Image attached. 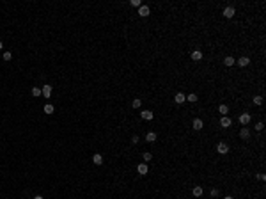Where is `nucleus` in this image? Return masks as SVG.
Instances as JSON below:
<instances>
[{"mask_svg":"<svg viewBox=\"0 0 266 199\" xmlns=\"http://www.w3.org/2000/svg\"><path fill=\"white\" fill-rule=\"evenodd\" d=\"M142 158H144V162H151V160H153V155H151L149 151H146V153H142Z\"/></svg>","mask_w":266,"mask_h":199,"instance_id":"5701e85b","label":"nucleus"},{"mask_svg":"<svg viewBox=\"0 0 266 199\" xmlns=\"http://www.w3.org/2000/svg\"><path fill=\"white\" fill-rule=\"evenodd\" d=\"M202 194H204V189H202V187H201V185H195V187H194V189H192V196H194V198H202Z\"/></svg>","mask_w":266,"mask_h":199,"instance_id":"9b49d317","label":"nucleus"},{"mask_svg":"<svg viewBox=\"0 0 266 199\" xmlns=\"http://www.w3.org/2000/svg\"><path fill=\"white\" fill-rule=\"evenodd\" d=\"M229 149H231V148H229V144H227L225 141H220V142L217 144V153H218V155H227Z\"/></svg>","mask_w":266,"mask_h":199,"instance_id":"f257e3e1","label":"nucleus"},{"mask_svg":"<svg viewBox=\"0 0 266 199\" xmlns=\"http://www.w3.org/2000/svg\"><path fill=\"white\" fill-rule=\"evenodd\" d=\"M53 110H55V107H53L51 103H46V105H44V114H53Z\"/></svg>","mask_w":266,"mask_h":199,"instance_id":"4be33fe9","label":"nucleus"},{"mask_svg":"<svg viewBox=\"0 0 266 199\" xmlns=\"http://www.w3.org/2000/svg\"><path fill=\"white\" fill-rule=\"evenodd\" d=\"M140 18H147L149 14H151V9H149V5H140L138 7V12H137Z\"/></svg>","mask_w":266,"mask_h":199,"instance_id":"0eeeda50","label":"nucleus"},{"mask_svg":"<svg viewBox=\"0 0 266 199\" xmlns=\"http://www.w3.org/2000/svg\"><path fill=\"white\" fill-rule=\"evenodd\" d=\"M32 96H41V87H32Z\"/></svg>","mask_w":266,"mask_h":199,"instance_id":"b1692460","label":"nucleus"},{"mask_svg":"<svg viewBox=\"0 0 266 199\" xmlns=\"http://www.w3.org/2000/svg\"><path fill=\"white\" fill-rule=\"evenodd\" d=\"M249 64H250V57H247V55L238 57V66H240V69H241V68H247Z\"/></svg>","mask_w":266,"mask_h":199,"instance_id":"1a4fd4ad","label":"nucleus"},{"mask_svg":"<svg viewBox=\"0 0 266 199\" xmlns=\"http://www.w3.org/2000/svg\"><path fill=\"white\" fill-rule=\"evenodd\" d=\"M252 101H254V105L261 107V105H263V101H265V98H263V94H256V96L252 98Z\"/></svg>","mask_w":266,"mask_h":199,"instance_id":"f3484780","label":"nucleus"},{"mask_svg":"<svg viewBox=\"0 0 266 199\" xmlns=\"http://www.w3.org/2000/svg\"><path fill=\"white\" fill-rule=\"evenodd\" d=\"M2 59H4V61H11V59H12V53H11V52H4Z\"/></svg>","mask_w":266,"mask_h":199,"instance_id":"393cba45","label":"nucleus"},{"mask_svg":"<svg viewBox=\"0 0 266 199\" xmlns=\"http://www.w3.org/2000/svg\"><path fill=\"white\" fill-rule=\"evenodd\" d=\"M190 59H192V62H201V61L204 59V53H202L201 50H194V52L190 53Z\"/></svg>","mask_w":266,"mask_h":199,"instance_id":"20e7f679","label":"nucleus"},{"mask_svg":"<svg viewBox=\"0 0 266 199\" xmlns=\"http://www.w3.org/2000/svg\"><path fill=\"white\" fill-rule=\"evenodd\" d=\"M192 128H194L195 132H201V130L204 128V121H202V119H199V117H194V121H192Z\"/></svg>","mask_w":266,"mask_h":199,"instance_id":"423d86ee","label":"nucleus"},{"mask_svg":"<svg viewBox=\"0 0 266 199\" xmlns=\"http://www.w3.org/2000/svg\"><path fill=\"white\" fill-rule=\"evenodd\" d=\"M222 14H224V18H227V20H231V18H234V14H236V9H234L233 5H227V7H224V11H222Z\"/></svg>","mask_w":266,"mask_h":199,"instance_id":"f03ea898","label":"nucleus"},{"mask_svg":"<svg viewBox=\"0 0 266 199\" xmlns=\"http://www.w3.org/2000/svg\"><path fill=\"white\" fill-rule=\"evenodd\" d=\"M185 101H186V98H185L183 93H176V94H174V103H176V105H183Z\"/></svg>","mask_w":266,"mask_h":199,"instance_id":"f8f14e48","label":"nucleus"},{"mask_svg":"<svg viewBox=\"0 0 266 199\" xmlns=\"http://www.w3.org/2000/svg\"><path fill=\"white\" fill-rule=\"evenodd\" d=\"M137 173H138L140 176H146V174L149 173V167H147V164H138V165H137Z\"/></svg>","mask_w":266,"mask_h":199,"instance_id":"ddd939ff","label":"nucleus"},{"mask_svg":"<svg viewBox=\"0 0 266 199\" xmlns=\"http://www.w3.org/2000/svg\"><path fill=\"white\" fill-rule=\"evenodd\" d=\"M138 141H140L138 135H133V137H131V144H138Z\"/></svg>","mask_w":266,"mask_h":199,"instance_id":"c85d7f7f","label":"nucleus"},{"mask_svg":"<svg viewBox=\"0 0 266 199\" xmlns=\"http://www.w3.org/2000/svg\"><path fill=\"white\" fill-rule=\"evenodd\" d=\"M2 48H4V43H2V41H0V50H2Z\"/></svg>","mask_w":266,"mask_h":199,"instance_id":"2f4dec72","label":"nucleus"},{"mask_svg":"<svg viewBox=\"0 0 266 199\" xmlns=\"http://www.w3.org/2000/svg\"><path fill=\"white\" fill-rule=\"evenodd\" d=\"M140 117L146 119V121H153V119H154V112H153V110H142V112H140Z\"/></svg>","mask_w":266,"mask_h":199,"instance_id":"9d476101","label":"nucleus"},{"mask_svg":"<svg viewBox=\"0 0 266 199\" xmlns=\"http://www.w3.org/2000/svg\"><path fill=\"white\" fill-rule=\"evenodd\" d=\"M218 112H220L222 116H227V114H229V105H225V103L218 105Z\"/></svg>","mask_w":266,"mask_h":199,"instance_id":"6ab92c4d","label":"nucleus"},{"mask_svg":"<svg viewBox=\"0 0 266 199\" xmlns=\"http://www.w3.org/2000/svg\"><path fill=\"white\" fill-rule=\"evenodd\" d=\"M34 199H43V196H36Z\"/></svg>","mask_w":266,"mask_h":199,"instance_id":"7c9ffc66","label":"nucleus"},{"mask_svg":"<svg viewBox=\"0 0 266 199\" xmlns=\"http://www.w3.org/2000/svg\"><path fill=\"white\" fill-rule=\"evenodd\" d=\"M186 101H188V103H197V101H199V96H197L195 93H190V94L186 96Z\"/></svg>","mask_w":266,"mask_h":199,"instance_id":"a211bd4d","label":"nucleus"},{"mask_svg":"<svg viewBox=\"0 0 266 199\" xmlns=\"http://www.w3.org/2000/svg\"><path fill=\"white\" fill-rule=\"evenodd\" d=\"M131 107H133V109H140V107H142V100H140V98H135V100L131 101Z\"/></svg>","mask_w":266,"mask_h":199,"instance_id":"412c9836","label":"nucleus"},{"mask_svg":"<svg viewBox=\"0 0 266 199\" xmlns=\"http://www.w3.org/2000/svg\"><path fill=\"white\" fill-rule=\"evenodd\" d=\"M234 62H236V59H234L233 55L224 57V66H225V68H233V66H234Z\"/></svg>","mask_w":266,"mask_h":199,"instance_id":"4468645a","label":"nucleus"},{"mask_svg":"<svg viewBox=\"0 0 266 199\" xmlns=\"http://www.w3.org/2000/svg\"><path fill=\"white\" fill-rule=\"evenodd\" d=\"M238 121H240V125H241V126H247V125L252 121V116H250L249 112H243V114H240Z\"/></svg>","mask_w":266,"mask_h":199,"instance_id":"7ed1b4c3","label":"nucleus"},{"mask_svg":"<svg viewBox=\"0 0 266 199\" xmlns=\"http://www.w3.org/2000/svg\"><path fill=\"white\" fill-rule=\"evenodd\" d=\"M240 139H241V141H245V142H249V141H250V130H249V128H245V126H243V128H240Z\"/></svg>","mask_w":266,"mask_h":199,"instance_id":"6e6552de","label":"nucleus"},{"mask_svg":"<svg viewBox=\"0 0 266 199\" xmlns=\"http://www.w3.org/2000/svg\"><path fill=\"white\" fill-rule=\"evenodd\" d=\"M218 196H220V190H218L217 187H215V189H211V198H218Z\"/></svg>","mask_w":266,"mask_h":199,"instance_id":"a878e982","label":"nucleus"},{"mask_svg":"<svg viewBox=\"0 0 266 199\" xmlns=\"http://www.w3.org/2000/svg\"><path fill=\"white\" fill-rule=\"evenodd\" d=\"M92 162H94L96 165H101V164H103V157H101L99 153H96V155H92Z\"/></svg>","mask_w":266,"mask_h":199,"instance_id":"aec40b11","label":"nucleus"},{"mask_svg":"<svg viewBox=\"0 0 266 199\" xmlns=\"http://www.w3.org/2000/svg\"><path fill=\"white\" fill-rule=\"evenodd\" d=\"M220 126L225 128V130H229V128L233 126V119H231L229 116H222V117H220Z\"/></svg>","mask_w":266,"mask_h":199,"instance_id":"39448f33","label":"nucleus"},{"mask_svg":"<svg viewBox=\"0 0 266 199\" xmlns=\"http://www.w3.org/2000/svg\"><path fill=\"white\" fill-rule=\"evenodd\" d=\"M130 5H133V7H140V5H142V2H140V0H131V2H130Z\"/></svg>","mask_w":266,"mask_h":199,"instance_id":"bb28decb","label":"nucleus"},{"mask_svg":"<svg viewBox=\"0 0 266 199\" xmlns=\"http://www.w3.org/2000/svg\"><path fill=\"white\" fill-rule=\"evenodd\" d=\"M51 91H53V89H51V85H43L41 94H43L44 98H50V96H51Z\"/></svg>","mask_w":266,"mask_h":199,"instance_id":"2eb2a0df","label":"nucleus"},{"mask_svg":"<svg viewBox=\"0 0 266 199\" xmlns=\"http://www.w3.org/2000/svg\"><path fill=\"white\" fill-rule=\"evenodd\" d=\"M224 199H234V198H233V196H225Z\"/></svg>","mask_w":266,"mask_h":199,"instance_id":"c756f323","label":"nucleus"},{"mask_svg":"<svg viewBox=\"0 0 266 199\" xmlns=\"http://www.w3.org/2000/svg\"><path fill=\"white\" fill-rule=\"evenodd\" d=\"M263 128H265V125H263V121H259V123L256 125V130H257V132H263Z\"/></svg>","mask_w":266,"mask_h":199,"instance_id":"cd10ccee","label":"nucleus"},{"mask_svg":"<svg viewBox=\"0 0 266 199\" xmlns=\"http://www.w3.org/2000/svg\"><path fill=\"white\" fill-rule=\"evenodd\" d=\"M156 139H158L156 132H147V133H146V141H147V142H156Z\"/></svg>","mask_w":266,"mask_h":199,"instance_id":"dca6fc26","label":"nucleus"}]
</instances>
